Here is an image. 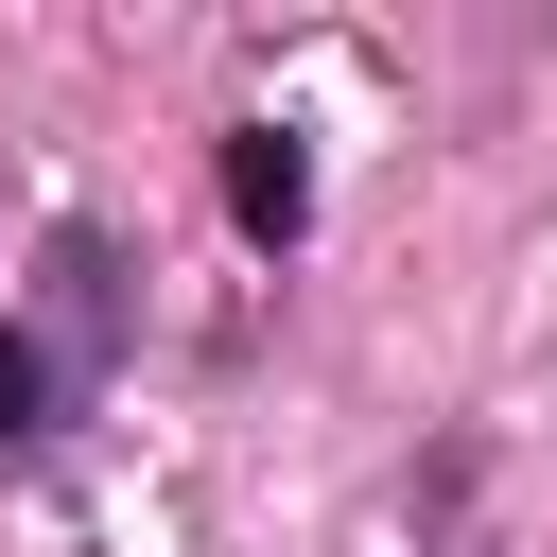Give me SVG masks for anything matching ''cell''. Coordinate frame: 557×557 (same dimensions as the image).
<instances>
[{
  "instance_id": "7a4b0ae2",
  "label": "cell",
  "mask_w": 557,
  "mask_h": 557,
  "mask_svg": "<svg viewBox=\"0 0 557 557\" xmlns=\"http://www.w3.org/2000/svg\"><path fill=\"white\" fill-rule=\"evenodd\" d=\"M52 400H70V366H52V348L0 313V453H17V435H52Z\"/></svg>"
},
{
  "instance_id": "6da1fadb",
  "label": "cell",
  "mask_w": 557,
  "mask_h": 557,
  "mask_svg": "<svg viewBox=\"0 0 557 557\" xmlns=\"http://www.w3.org/2000/svg\"><path fill=\"white\" fill-rule=\"evenodd\" d=\"M226 209H244L261 244H296V226H313V157H296L278 122H244V139H226Z\"/></svg>"
}]
</instances>
